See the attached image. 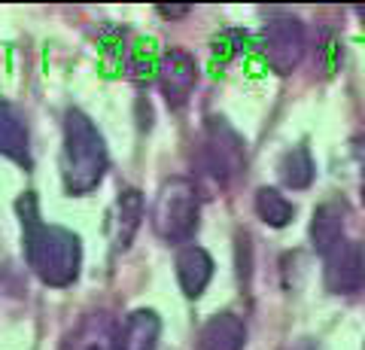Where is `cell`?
I'll return each mask as SVG.
<instances>
[{
  "instance_id": "12",
  "label": "cell",
  "mask_w": 365,
  "mask_h": 350,
  "mask_svg": "<svg viewBox=\"0 0 365 350\" xmlns=\"http://www.w3.org/2000/svg\"><path fill=\"white\" fill-rule=\"evenodd\" d=\"M0 155L13 159L16 165H31V146H28V128L19 110L6 101H0Z\"/></svg>"
},
{
  "instance_id": "14",
  "label": "cell",
  "mask_w": 365,
  "mask_h": 350,
  "mask_svg": "<svg viewBox=\"0 0 365 350\" xmlns=\"http://www.w3.org/2000/svg\"><path fill=\"white\" fill-rule=\"evenodd\" d=\"M143 220V195L137 189H125L116 198V213H113V232H116V247L125 250Z\"/></svg>"
},
{
  "instance_id": "10",
  "label": "cell",
  "mask_w": 365,
  "mask_h": 350,
  "mask_svg": "<svg viewBox=\"0 0 365 350\" xmlns=\"http://www.w3.org/2000/svg\"><path fill=\"white\" fill-rule=\"evenodd\" d=\"M344 220H347V210L341 201H323L317 210H314V220H311V241H314V250L317 253H329L332 247H338L344 241Z\"/></svg>"
},
{
  "instance_id": "13",
  "label": "cell",
  "mask_w": 365,
  "mask_h": 350,
  "mask_svg": "<svg viewBox=\"0 0 365 350\" xmlns=\"http://www.w3.org/2000/svg\"><path fill=\"white\" fill-rule=\"evenodd\" d=\"M244 341H247V326L232 311L213 314L201 329L204 350H244Z\"/></svg>"
},
{
  "instance_id": "3",
  "label": "cell",
  "mask_w": 365,
  "mask_h": 350,
  "mask_svg": "<svg viewBox=\"0 0 365 350\" xmlns=\"http://www.w3.org/2000/svg\"><path fill=\"white\" fill-rule=\"evenodd\" d=\"M201 217V201L198 189L186 177H170L162 183L153 205V229L168 244L189 241L198 229Z\"/></svg>"
},
{
  "instance_id": "9",
  "label": "cell",
  "mask_w": 365,
  "mask_h": 350,
  "mask_svg": "<svg viewBox=\"0 0 365 350\" xmlns=\"http://www.w3.org/2000/svg\"><path fill=\"white\" fill-rule=\"evenodd\" d=\"M177 280H180V289L186 299H198L204 296V289L210 287L213 280V259L204 247L195 244H186L182 250L177 253Z\"/></svg>"
},
{
  "instance_id": "15",
  "label": "cell",
  "mask_w": 365,
  "mask_h": 350,
  "mask_svg": "<svg viewBox=\"0 0 365 350\" xmlns=\"http://www.w3.org/2000/svg\"><path fill=\"white\" fill-rule=\"evenodd\" d=\"M256 213H259L262 222L271 225V229H283V225L292 222L295 207H292V201L283 195V192L262 186V189L256 192Z\"/></svg>"
},
{
  "instance_id": "18",
  "label": "cell",
  "mask_w": 365,
  "mask_h": 350,
  "mask_svg": "<svg viewBox=\"0 0 365 350\" xmlns=\"http://www.w3.org/2000/svg\"><path fill=\"white\" fill-rule=\"evenodd\" d=\"M155 13L162 19H182L189 16V6H155Z\"/></svg>"
},
{
  "instance_id": "6",
  "label": "cell",
  "mask_w": 365,
  "mask_h": 350,
  "mask_svg": "<svg viewBox=\"0 0 365 350\" xmlns=\"http://www.w3.org/2000/svg\"><path fill=\"white\" fill-rule=\"evenodd\" d=\"M326 289L335 296H353L365 287V247L353 238H344L326 256Z\"/></svg>"
},
{
  "instance_id": "5",
  "label": "cell",
  "mask_w": 365,
  "mask_h": 350,
  "mask_svg": "<svg viewBox=\"0 0 365 350\" xmlns=\"http://www.w3.org/2000/svg\"><path fill=\"white\" fill-rule=\"evenodd\" d=\"M307 49L304 25L295 16H274L262 34V52L274 73L287 76L302 64Z\"/></svg>"
},
{
  "instance_id": "2",
  "label": "cell",
  "mask_w": 365,
  "mask_h": 350,
  "mask_svg": "<svg viewBox=\"0 0 365 350\" xmlns=\"http://www.w3.org/2000/svg\"><path fill=\"white\" fill-rule=\"evenodd\" d=\"M110 165L107 143L98 125L83 110H67L64 116V150H61V177L71 195H88L104 180Z\"/></svg>"
},
{
  "instance_id": "16",
  "label": "cell",
  "mask_w": 365,
  "mask_h": 350,
  "mask_svg": "<svg viewBox=\"0 0 365 350\" xmlns=\"http://www.w3.org/2000/svg\"><path fill=\"white\" fill-rule=\"evenodd\" d=\"M314 174H317V165H314V155L307 146H295L283 155L280 162V180L287 183L289 189H307L314 183Z\"/></svg>"
},
{
  "instance_id": "7",
  "label": "cell",
  "mask_w": 365,
  "mask_h": 350,
  "mask_svg": "<svg viewBox=\"0 0 365 350\" xmlns=\"http://www.w3.org/2000/svg\"><path fill=\"white\" fill-rule=\"evenodd\" d=\"M198 83V67L195 58L182 49H170L165 52L162 67H158V86L168 101V107H182L192 95V88Z\"/></svg>"
},
{
  "instance_id": "8",
  "label": "cell",
  "mask_w": 365,
  "mask_h": 350,
  "mask_svg": "<svg viewBox=\"0 0 365 350\" xmlns=\"http://www.w3.org/2000/svg\"><path fill=\"white\" fill-rule=\"evenodd\" d=\"M119 326L107 311L86 314L71 332L64 335L61 350H116Z\"/></svg>"
},
{
  "instance_id": "4",
  "label": "cell",
  "mask_w": 365,
  "mask_h": 350,
  "mask_svg": "<svg viewBox=\"0 0 365 350\" xmlns=\"http://www.w3.org/2000/svg\"><path fill=\"white\" fill-rule=\"evenodd\" d=\"M247 165V143L225 119L213 116L207 119V128H204V168L220 180L228 183L237 174L244 171Z\"/></svg>"
},
{
  "instance_id": "17",
  "label": "cell",
  "mask_w": 365,
  "mask_h": 350,
  "mask_svg": "<svg viewBox=\"0 0 365 350\" xmlns=\"http://www.w3.org/2000/svg\"><path fill=\"white\" fill-rule=\"evenodd\" d=\"M158 67H162V61H158L155 52H153V40L140 43V46L134 49V73H137V80H150L153 73L158 76Z\"/></svg>"
},
{
  "instance_id": "1",
  "label": "cell",
  "mask_w": 365,
  "mask_h": 350,
  "mask_svg": "<svg viewBox=\"0 0 365 350\" xmlns=\"http://www.w3.org/2000/svg\"><path fill=\"white\" fill-rule=\"evenodd\" d=\"M21 225H25V256L31 271L46 287H71L83 265V244L73 232L61 225H46L37 217V201L28 192L19 201Z\"/></svg>"
},
{
  "instance_id": "11",
  "label": "cell",
  "mask_w": 365,
  "mask_h": 350,
  "mask_svg": "<svg viewBox=\"0 0 365 350\" xmlns=\"http://www.w3.org/2000/svg\"><path fill=\"white\" fill-rule=\"evenodd\" d=\"M158 338H162V320L150 308H140L128 314V320L119 329L116 350H155Z\"/></svg>"
}]
</instances>
